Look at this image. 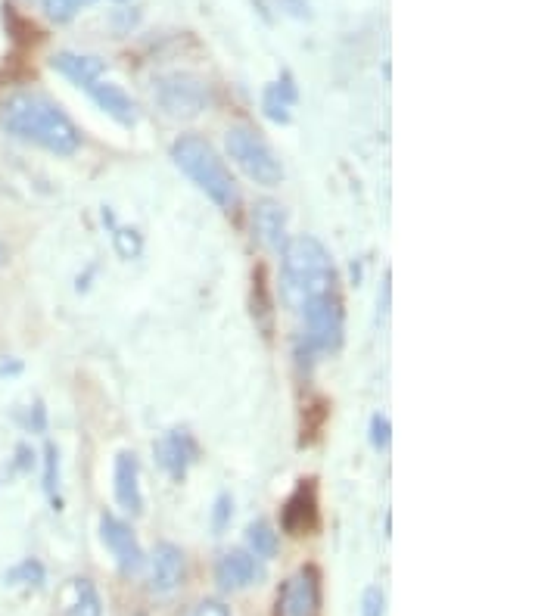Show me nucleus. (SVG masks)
<instances>
[{"label":"nucleus","instance_id":"obj_1","mask_svg":"<svg viewBox=\"0 0 560 616\" xmlns=\"http://www.w3.org/2000/svg\"><path fill=\"white\" fill-rule=\"evenodd\" d=\"M0 128L16 140L44 147L56 156H72L81 147L75 122L38 91H13L0 100Z\"/></svg>","mask_w":560,"mask_h":616},{"label":"nucleus","instance_id":"obj_2","mask_svg":"<svg viewBox=\"0 0 560 616\" xmlns=\"http://www.w3.org/2000/svg\"><path fill=\"white\" fill-rule=\"evenodd\" d=\"M280 287L293 308H302L324 293H336V268L318 237H287L280 246Z\"/></svg>","mask_w":560,"mask_h":616},{"label":"nucleus","instance_id":"obj_3","mask_svg":"<svg viewBox=\"0 0 560 616\" xmlns=\"http://www.w3.org/2000/svg\"><path fill=\"white\" fill-rule=\"evenodd\" d=\"M172 159L181 172L200 187L218 209H234L240 203L237 181L231 178L228 165L215 153V147L200 134H181L172 144Z\"/></svg>","mask_w":560,"mask_h":616},{"label":"nucleus","instance_id":"obj_4","mask_svg":"<svg viewBox=\"0 0 560 616\" xmlns=\"http://www.w3.org/2000/svg\"><path fill=\"white\" fill-rule=\"evenodd\" d=\"M224 147L240 172L256 181L259 187H277L284 178V165H280L277 153L271 150L268 140L249 125H234L224 134Z\"/></svg>","mask_w":560,"mask_h":616},{"label":"nucleus","instance_id":"obj_5","mask_svg":"<svg viewBox=\"0 0 560 616\" xmlns=\"http://www.w3.org/2000/svg\"><path fill=\"white\" fill-rule=\"evenodd\" d=\"M153 100L172 119H196L209 109L212 91L209 84L193 72H168L153 81Z\"/></svg>","mask_w":560,"mask_h":616},{"label":"nucleus","instance_id":"obj_6","mask_svg":"<svg viewBox=\"0 0 560 616\" xmlns=\"http://www.w3.org/2000/svg\"><path fill=\"white\" fill-rule=\"evenodd\" d=\"M305 318V340L318 352H336L343 346V302L336 293H324L312 302H305L302 308Z\"/></svg>","mask_w":560,"mask_h":616},{"label":"nucleus","instance_id":"obj_7","mask_svg":"<svg viewBox=\"0 0 560 616\" xmlns=\"http://www.w3.org/2000/svg\"><path fill=\"white\" fill-rule=\"evenodd\" d=\"M100 539L109 548V554L116 557V564L122 573H140L147 567V554L140 548L137 536L131 532V526L112 514H100Z\"/></svg>","mask_w":560,"mask_h":616},{"label":"nucleus","instance_id":"obj_8","mask_svg":"<svg viewBox=\"0 0 560 616\" xmlns=\"http://www.w3.org/2000/svg\"><path fill=\"white\" fill-rule=\"evenodd\" d=\"M318 610H321L318 570L305 567L284 585V595L277 598V616H318Z\"/></svg>","mask_w":560,"mask_h":616},{"label":"nucleus","instance_id":"obj_9","mask_svg":"<svg viewBox=\"0 0 560 616\" xmlns=\"http://www.w3.org/2000/svg\"><path fill=\"white\" fill-rule=\"evenodd\" d=\"M262 579H265L262 560L249 551H228L215 564V582L224 592H243V588L259 585Z\"/></svg>","mask_w":560,"mask_h":616},{"label":"nucleus","instance_id":"obj_10","mask_svg":"<svg viewBox=\"0 0 560 616\" xmlns=\"http://www.w3.org/2000/svg\"><path fill=\"white\" fill-rule=\"evenodd\" d=\"M150 564V592L153 595H172L184 582V551L172 542H159Z\"/></svg>","mask_w":560,"mask_h":616},{"label":"nucleus","instance_id":"obj_11","mask_svg":"<svg viewBox=\"0 0 560 616\" xmlns=\"http://www.w3.org/2000/svg\"><path fill=\"white\" fill-rule=\"evenodd\" d=\"M153 452H156L159 467H162L168 476L181 480V476L187 473V467L196 461V442L190 439L187 430H168V433L153 445Z\"/></svg>","mask_w":560,"mask_h":616},{"label":"nucleus","instance_id":"obj_12","mask_svg":"<svg viewBox=\"0 0 560 616\" xmlns=\"http://www.w3.org/2000/svg\"><path fill=\"white\" fill-rule=\"evenodd\" d=\"M116 501L131 517L144 514V495H140V467L134 452H122L116 458Z\"/></svg>","mask_w":560,"mask_h":616},{"label":"nucleus","instance_id":"obj_13","mask_svg":"<svg viewBox=\"0 0 560 616\" xmlns=\"http://www.w3.org/2000/svg\"><path fill=\"white\" fill-rule=\"evenodd\" d=\"M84 91H88V94L94 97V103L106 112V116L116 119L119 125L131 128V125L137 122V109H134L131 97L119 88V84H112V81L97 78V81H91Z\"/></svg>","mask_w":560,"mask_h":616},{"label":"nucleus","instance_id":"obj_14","mask_svg":"<svg viewBox=\"0 0 560 616\" xmlns=\"http://www.w3.org/2000/svg\"><path fill=\"white\" fill-rule=\"evenodd\" d=\"M50 66L60 72L63 78H69L78 88H88L91 81L103 78L106 72V63L100 56H91V53H72V50H63V53H53Z\"/></svg>","mask_w":560,"mask_h":616},{"label":"nucleus","instance_id":"obj_15","mask_svg":"<svg viewBox=\"0 0 560 616\" xmlns=\"http://www.w3.org/2000/svg\"><path fill=\"white\" fill-rule=\"evenodd\" d=\"M252 231L256 237L268 246V249H280L287 243V215L277 203L265 200L252 209Z\"/></svg>","mask_w":560,"mask_h":616},{"label":"nucleus","instance_id":"obj_16","mask_svg":"<svg viewBox=\"0 0 560 616\" xmlns=\"http://www.w3.org/2000/svg\"><path fill=\"white\" fill-rule=\"evenodd\" d=\"M63 616H103V598L91 579H72L66 585Z\"/></svg>","mask_w":560,"mask_h":616},{"label":"nucleus","instance_id":"obj_17","mask_svg":"<svg viewBox=\"0 0 560 616\" xmlns=\"http://www.w3.org/2000/svg\"><path fill=\"white\" fill-rule=\"evenodd\" d=\"M296 103V88H293V78L284 75L277 84H271V88L265 91L262 97V106H265V116L271 122H280L287 125L290 122V106Z\"/></svg>","mask_w":560,"mask_h":616},{"label":"nucleus","instance_id":"obj_18","mask_svg":"<svg viewBox=\"0 0 560 616\" xmlns=\"http://www.w3.org/2000/svg\"><path fill=\"white\" fill-rule=\"evenodd\" d=\"M246 545L249 554H256L259 560H271L277 554V532L268 520H256L246 526Z\"/></svg>","mask_w":560,"mask_h":616},{"label":"nucleus","instance_id":"obj_19","mask_svg":"<svg viewBox=\"0 0 560 616\" xmlns=\"http://www.w3.org/2000/svg\"><path fill=\"white\" fill-rule=\"evenodd\" d=\"M94 0H41V7L47 13V19L53 22H69L75 19L84 7H91Z\"/></svg>","mask_w":560,"mask_h":616},{"label":"nucleus","instance_id":"obj_20","mask_svg":"<svg viewBox=\"0 0 560 616\" xmlns=\"http://www.w3.org/2000/svg\"><path fill=\"white\" fill-rule=\"evenodd\" d=\"M7 579H10V582H25V585L41 588V585H44V567L38 564V560H25V564H19L16 570H10Z\"/></svg>","mask_w":560,"mask_h":616},{"label":"nucleus","instance_id":"obj_21","mask_svg":"<svg viewBox=\"0 0 560 616\" xmlns=\"http://www.w3.org/2000/svg\"><path fill=\"white\" fill-rule=\"evenodd\" d=\"M231 508H234L231 495H218V501H215V514H212V529H215V536H221L224 526L231 523V514H234Z\"/></svg>","mask_w":560,"mask_h":616},{"label":"nucleus","instance_id":"obj_22","mask_svg":"<svg viewBox=\"0 0 560 616\" xmlns=\"http://www.w3.org/2000/svg\"><path fill=\"white\" fill-rule=\"evenodd\" d=\"M386 613V598L377 585H371L361 598V616H383Z\"/></svg>","mask_w":560,"mask_h":616},{"label":"nucleus","instance_id":"obj_23","mask_svg":"<svg viewBox=\"0 0 560 616\" xmlns=\"http://www.w3.org/2000/svg\"><path fill=\"white\" fill-rule=\"evenodd\" d=\"M371 442H374L377 448H386V445H389V417L377 414V417L371 420Z\"/></svg>","mask_w":560,"mask_h":616},{"label":"nucleus","instance_id":"obj_24","mask_svg":"<svg viewBox=\"0 0 560 616\" xmlns=\"http://www.w3.org/2000/svg\"><path fill=\"white\" fill-rule=\"evenodd\" d=\"M44 464H47V470H44V486H47V492H53V486H56V448L53 445H47L44 448Z\"/></svg>","mask_w":560,"mask_h":616},{"label":"nucleus","instance_id":"obj_25","mask_svg":"<svg viewBox=\"0 0 560 616\" xmlns=\"http://www.w3.org/2000/svg\"><path fill=\"white\" fill-rule=\"evenodd\" d=\"M190 616H231V610L224 607L221 601H203Z\"/></svg>","mask_w":560,"mask_h":616},{"label":"nucleus","instance_id":"obj_26","mask_svg":"<svg viewBox=\"0 0 560 616\" xmlns=\"http://www.w3.org/2000/svg\"><path fill=\"white\" fill-rule=\"evenodd\" d=\"M280 4L287 7V13H293V16H299V19L308 16V4H305V0H280Z\"/></svg>","mask_w":560,"mask_h":616},{"label":"nucleus","instance_id":"obj_27","mask_svg":"<svg viewBox=\"0 0 560 616\" xmlns=\"http://www.w3.org/2000/svg\"><path fill=\"white\" fill-rule=\"evenodd\" d=\"M4 262H7V246L0 243V265H4Z\"/></svg>","mask_w":560,"mask_h":616}]
</instances>
